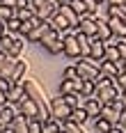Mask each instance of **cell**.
<instances>
[{
    "label": "cell",
    "instance_id": "obj_1",
    "mask_svg": "<svg viewBox=\"0 0 126 133\" xmlns=\"http://www.w3.org/2000/svg\"><path fill=\"white\" fill-rule=\"evenodd\" d=\"M101 62L103 60H94V57H78L76 62V69H78V76L83 80H94L101 74Z\"/></svg>",
    "mask_w": 126,
    "mask_h": 133
},
{
    "label": "cell",
    "instance_id": "obj_2",
    "mask_svg": "<svg viewBox=\"0 0 126 133\" xmlns=\"http://www.w3.org/2000/svg\"><path fill=\"white\" fill-rule=\"evenodd\" d=\"M62 55H67L71 60H78V57H83L80 53V44H78V37H76V30L73 32H67L64 37H62Z\"/></svg>",
    "mask_w": 126,
    "mask_h": 133
},
{
    "label": "cell",
    "instance_id": "obj_3",
    "mask_svg": "<svg viewBox=\"0 0 126 133\" xmlns=\"http://www.w3.org/2000/svg\"><path fill=\"white\" fill-rule=\"evenodd\" d=\"M51 117L53 119H57V122H69V117H71V108L67 106V101H64V96L60 94V96H55L53 101H51Z\"/></svg>",
    "mask_w": 126,
    "mask_h": 133
},
{
    "label": "cell",
    "instance_id": "obj_4",
    "mask_svg": "<svg viewBox=\"0 0 126 133\" xmlns=\"http://www.w3.org/2000/svg\"><path fill=\"white\" fill-rule=\"evenodd\" d=\"M96 28H99V18L94 14H85V16H80V23L76 28V32L87 35V37H96Z\"/></svg>",
    "mask_w": 126,
    "mask_h": 133
},
{
    "label": "cell",
    "instance_id": "obj_5",
    "mask_svg": "<svg viewBox=\"0 0 126 133\" xmlns=\"http://www.w3.org/2000/svg\"><path fill=\"white\" fill-rule=\"evenodd\" d=\"M57 9H60V5H57L55 0H48V2H44L39 7H34V16H37L39 21H51L57 14Z\"/></svg>",
    "mask_w": 126,
    "mask_h": 133
},
{
    "label": "cell",
    "instance_id": "obj_6",
    "mask_svg": "<svg viewBox=\"0 0 126 133\" xmlns=\"http://www.w3.org/2000/svg\"><path fill=\"white\" fill-rule=\"evenodd\" d=\"M18 112L25 115L28 119H39V115H41V110H39V106H37V101H32L30 96H25V99L18 103Z\"/></svg>",
    "mask_w": 126,
    "mask_h": 133
},
{
    "label": "cell",
    "instance_id": "obj_7",
    "mask_svg": "<svg viewBox=\"0 0 126 133\" xmlns=\"http://www.w3.org/2000/svg\"><path fill=\"white\" fill-rule=\"evenodd\" d=\"M16 115H18V106H16V103H9V101H7V103L0 106V124H2V126H9V124L14 122Z\"/></svg>",
    "mask_w": 126,
    "mask_h": 133
},
{
    "label": "cell",
    "instance_id": "obj_8",
    "mask_svg": "<svg viewBox=\"0 0 126 133\" xmlns=\"http://www.w3.org/2000/svg\"><path fill=\"white\" fill-rule=\"evenodd\" d=\"M96 96H99V101L106 106V103H115V101L122 96V92H119L115 85H108V87H103V90H96Z\"/></svg>",
    "mask_w": 126,
    "mask_h": 133
},
{
    "label": "cell",
    "instance_id": "obj_9",
    "mask_svg": "<svg viewBox=\"0 0 126 133\" xmlns=\"http://www.w3.org/2000/svg\"><path fill=\"white\" fill-rule=\"evenodd\" d=\"M108 25L112 30V37H119V39H126V21L119 18V16H108L106 18Z\"/></svg>",
    "mask_w": 126,
    "mask_h": 133
},
{
    "label": "cell",
    "instance_id": "obj_10",
    "mask_svg": "<svg viewBox=\"0 0 126 133\" xmlns=\"http://www.w3.org/2000/svg\"><path fill=\"white\" fill-rule=\"evenodd\" d=\"M48 30H51V23H48V21H39L37 25L32 28V32H30L25 39H28L30 44H39V41H41V37L48 32Z\"/></svg>",
    "mask_w": 126,
    "mask_h": 133
},
{
    "label": "cell",
    "instance_id": "obj_11",
    "mask_svg": "<svg viewBox=\"0 0 126 133\" xmlns=\"http://www.w3.org/2000/svg\"><path fill=\"white\" fill-rule=\"evenodd\" d=\"M80 87H83V78H80V76L73 78V80H64L62 78V83H60V94H62V96H64V94H78Z\"/></svg>",
    "mask_w": 126,
    "mask_h": 133
},
{
    "label": "cell",
    "instance_id": "obj_12",
    "mask_svg": "<svg viewBox=\"0 0 126 133\" xmlns=\"http://www.w3.org/2000/svg\"><path fill=\"white\" fill-rule=\"evenodd\" d=\"M83 108L87 110V115H89V119H96L99 115H101V108H103V103L99 101V96L94 94V96H89V99H85Z\"/></svg>",
    "mask_w": 126,
    "mask_h": 133
},
{
    "label": "cell",
    "instance_id": "obj_13",
    "mask_svg": "<svg viewBox=\"0 0 126 133\" xmlns=\"http://www.w3.org/2000/svg\"><path fill=\"white\" fill-rule=\"evenodd\" d=\"M48 23H51V28H53L55 32H60L62 37H64V35H67V32H69V30H71L69 21H67V18L62 16V12H60V9H57V14H55V16H53V18H51V21H48Z\"/></svg>",
    "mask_w": 126,
    "mask_h": 133
},
{
    "label": "cell",
    "instance_id": "obj_14",
    "mask_svg": "<svg viewBox=\"0 0 126 133\" xmlns=\"http://www.w3.org/2000/svg\"><path fill=\"white\" fill-rule=\"evenodd\" d=\"M25 74H28V62L18 60L16 66H14V71H12V76H9V83H12V85H21V83L25 80Z\"/></svg>",
    "mask_w": 126,
    "mask_h": 133
},
{
    "label": "cell",
    "instance_id": "obj_15",
    "mask_svg": "<svg viewBox=\"0 0 126 133\" xmlns=\"http://www.w3.org/2000/svg\"><path fill=\"white\" fill-rule=\"evenodd\" d=\"M25 96H28V94H25L23 83H21V85H9V90H7V101H9V103H16V106H18Z\"/></svg>",
    "mask_w": 126,
    "mask_h": 133
},
{
    "label": "cell",
    "instance_id": "obj_16",
    "mask_svg": "<svg viewBox=\"0 0 126 133\" xmlns=\"http://www.w3.org/2000/svg\"><path fill=\"white\" fill-rule=\"evenodd\" d=\"M89 57H94V60H103V57H106V41H103V39L92 37V44H89Z\"/></svg>",
    "mask_w": 126,
    "mask_h": 133
},
{
    "label": "cell",
    "instance_id": "obj_17",
    "mask_svg": "<svg viewBox=\"0 0 126 133\" xmlns=\"http://www.w3.org/2000/svg\"><path fill=\"white\" fill-rule=\"evenodd\" d=\"M124 69V60L122 62H110V60H103L101 62V74L110 76V78H117V74Z\"/></svg>",
    "mask_w": 126,
    "mask_h": 133
},
{
    "label": "cell",
    "instance_id": "obj_18",
    "mask_svg": "<svg viewBox=\"0 0 126 133\" xmlns=\"http://www.w3.org/2000/svg\"><path fill=\"white\" fill-rule=\"evenodd\" d=\"M60 12H62V16H64V18L69 21L71 30H76V28H78V23H80V16L73 12V7H71L69 2H67V5H60Z\"/></svg>",
    "mask_w": 126,
    "mask_h": 133
},
{
    "label": "cell",
    "instance_id": "obj_19",
    "mask_svg": "<svg viewBox=\"0 0 126 133\" xmlns=\"http://www.w3.org/2000/svg\"><path fill=\"white\" fill-rule=\"evenodd\" d=\"M28 124H30V119L25 117V115H16L14 117V122L9 124V129H12V133H28Z\"/></svg>",
    "mask_w": 126,
    "mask_h": 133
},
{
    "label": "cell",
    "instance_id": "obj_20",
    "mask_svg": "<svg viewBox=\"0 0 126 133\" xmlns=\"http://www.w3.org/2000/svg\"><path fill=\"white\" fill-rule=\"evenodd\" d=\"M25 44H28V39H25L23 35H14V41H12V48H9V55H12V57H21L23 48H25Z\"/></svg>",
    "mask_w": 126,
    "mask_h": 133
},
{
    "label": "cell",
    "instance_id": "obj_21",
    "mask_svg": "<svg viewBox=\"0 0 126 133\" xmlns=\"http://www.w3.org/2000/svg\"><path fill=\"white\" fill-rule=\"evenodd\" d=\"M99 18V16H96ZM96 37L99 39H103V41H108V39H112V30H110V25H108V21L106 18H99V28H96Z\"/></svg>",
    "mask_w": 126,
    "mask_h": 133
},
{
    "label": "cell",
    "instance_id": "obj_22",
    "mask_svg": "<svg viewBox=\"0 0 126 133\" xmlns=\"http://www.w3.org/2000/svg\"><path fill=\"white\" fill-rule=\"evenodd\" d=\"M69 122H76V124H87V122H89V115H87V110H85L83 106L80 108H73V110H71V117H69Z\"/></svg>",
    "mask_w": 126,
    "mask_h": 133
},
{
    "label": "cell",
    "instance_id": "obj_23",
    "mask_svg": "<svg viewBox=\"0 0 126 133\" xmlns=\"http://www.w3.org/2000/svg\"><path fill=\"white\" fill-rule=\"evenodd\" d=\"M64 101H67V106L73 110V108H80L85 103V96L80 92H78V94H64Z\"/></svg>",
    "mask_w": 126,
    "mask_h": 133
},
{
    "label": "cell",
    "instance_id": "obj_24",
    "mask_svg": "<svg viewBox=\"0 0 126 133\" xmlns=\"http://www.w3.org/2000/svg\"><path fill=\"white\" fill-rule=\"evenodd\" d=\"M14 16L18 21H30V18L34 16V5H30V7H16Z\"/></svg>",
    "mask_w": 126,
    "mask_h": 133
},
{
    "label": "cell",
    "instance_id": "obj_25",
    "mask_svg": "<svg viewBox=\"0 0 126 133\" xmlns=\"http://www.w3.org/2000/svg\"><path fill=\"white\" fill-rule=\"evenodd\" d=\"M62 129H64V124L57 122V119H48V122L41 124V133H57V131H62Z\"/></svg>",
    "mask_w": 126,
    "mask_h": 133
},
{
    "label": "cell",
    "instance_id": "obj_26",
    "mask_svg": "<svg viewBox=\"0 0 126 133\" xmlns=\"http://www.w3.org/2000/svg\"><path fill=\"white\" fill-rule=\"evenodd\" d=\"M103 60H110V62H122V55H119V48L112 46V44H106V57Z\"/></svg>",
    "mask_w": 126,
    "mask_h": 133
},
{
    "label": "cell",
    "instance_id": "obj_27",
    "mask_svg": "<svg viewBox=\"0 0 126 133\" xmlns=\"http://www.w3.org/2000/svg\"><path fill=\"white\" fill-rule=\"evenodd\" d=\"M37 23H39V18H37V16H32L30 21H21V30H18V35H23V37H28L30 32H32V28L37 25Z\"/></svg>",
    "mask_w": 126,
    "mask_h": 133
},
{
    "label": "cell",
    "instance_id": "obj_28",
    "mask_svg": "<svg viewBox=\"0 0 126 133\" xmlns=\"http://www.w3.org/2000/svg\"><path fill=\"white\" fill-rule=\"evenodd\" d=\"M80 94H83L85 99L94 96V94H96V85H94V80H83V87H80Z\"/></svg>",
    "mask_w": 126,
    "mask_h": 133
},
{
    "label": "cell",
    "instance_id": "obj_29",
    "mask_svg": "<svg viewBox=\"0 0 126 133\" xmlns=\"http://www.w3.org/2000/svg\"><path fill=\"white\" fill-rule=\"evenodd\" d=\"M94 129H96V133H110L112 124L108 119H103V117H96L94 119Z\"/></svg>",
    "mask_w": 126,
    "mask_h": 133
},
{
    "label": "cell",
    "instance_id": "obj_30",
    "mask_svg": "<svg viewBox=\"0 0 126 133\" xmlns=\"http://www.w3.org/2000/svg\"><path fill=\"white\" fill-rule=\"evenodd\" d=\"M12 41H14V35L5 32V35L0 37V53H9V48H12Z\"/></svg>",
    "mask_w": 126,
    "mask_h": 133
},
{
    "label": "cell",
    "instance_id": "obj_31",
    "mask_svg": "<svg viewBox=\"0 0 126 133\" xmlns=\"http://www.w3.org/2000/svg\"><path fill=\"white\" fill-rule=\"evenodd\" d=\"M44 48H46V51H48L51 55H60V53H62V37L53 39L51 44H48V46H44Z\"/></svg>",
    "mask_w": 126,
    "mask_h": 133
},
{
    "label": "cell",
    "instance_id": "obj_32",
    "mask_svg": "<svg viewBox=\"0 0 126 133\" xmlns=\"http://www.w3.org/2000/svg\"><path fill=\"white\" fill-rule=\"evenodd\" d=\"M69 5L73 7V12L78 14V16H85V14H89V12H87V5H85V0H69Z\"/></svg>",
    "mask_w": 126,
    "mask_h": 133
},
{
    "label": "cell",
    "instance_id": "obj_33",
    "mask_svg": "<svg viewBox=\"0 0 126 133\" xmlns=\"http://www.w3.org/2000/svg\"><path fill=\"white\" fill-rule=\"evenodd\" d=\"M5 30H7L9 35H18V30H21V21H18L16 16H12V18L5 23Z\"/></svg>",
    "mask_w": 126,
    "mask_h": 133
},
{
    "label": "cell",
    "instance_id": "obj_34",
    "mask_svg": "<svg viewBox=\"0 0 126 133\" xmlns=\"http://www.w3.org/2000/svg\"><path fill=\"white\" fill-rule=\"evenodd\" d=\"M64 133H87L83 124H76V122H64Z\"/></svg>",
    "mask_w": 126,
    "mask_h": 133
},
{
    "label": "cell",
    "instance_id": "obj_35",
    "mask_svg": "<svg viewBox=\"0 0 126 133\" xmlns=\"http://www.w3.org/2000/svg\"><path fill=\"white\" fill-rule=\"evenodd\" d=\"M62 78L64 80H73V78H78V69H76V62L69 66H64V71H62Z\"/></svg>",
    "mask_w": 126,
    "mask_h": 133
},
{
    "label": "cell",
    "instance_id": "obj_36",
    "mask_svg": "<svg viewBox=\"0 0 126 133\" xmlns=\"http://www.w3.org/2000/svg\"><path fill=\"white\" fill-rule=\"evenodd\" d=\"M112 85H115L119 92H124V90H126V71H119L117 78H112Z\"/></svg>",
    "mask_w": 126,
    "mask_h": 133
},
{
    "label": "cell",
    "instance_id": "obj_37",
    "mask_svg": "<svg viewBox=\"0 0 126 133\" xmlns=\"http://www.w3.org/2000/svg\"><path fill=\"white\" fill-rule=\"evenodd\" d=\"M14 12H16V9H12V7H5V5H0V21H2V23H7V21L14 16Z\"/></svg>",
    "mask_w": 126,
    "mask_h": 133
},
{
    "label": "cell",
    "instance_id": "obj_38",
    "mask_svg": "<svg viewBox=\"0 0 126 133\" xmlns=\"http://www.w3.org/2000/svg\"><path fill=\"white\" fill-rule=\"evenodd\" d=\"M28 133H41V122H39V119H30Z\"/></svg>",
    "mask_w": 126,
    "mask_h": 133
},
{
    "label": "cell",
    "instance_id": "obj_39",
    "mask_svg": "<svg viewBox=\"0 0 126 133\" xmlns=\"http://www.w3.org/2000/svg\"><path fill=\"white\" fill-rule=\"evenodd\" d=\"M117 48H119V55H122V60H126V39H122L117 44Z\"/></svg>",
    "mask_w": 126,
    "mask_h": 133
},
{
    "label": "cell",
    "instance_id": "obj_40",
    "mask_svg": "<svg viewBox=\"0 0 126 133\" xmlns=\"http://www.w3.org/2000/svg\"><path fill=\"white\" fill-rule=\"evenodd\" d=\"M0 5H5V7H12V9H16V7H18V0H0Z\"/></svg>",
    "mask_w": 126,
    "mask_h": 133
},
{
    "label": "cell",
    "instance_id": "obj_41",
    "mask_svg": "<svg viewBox=\"0 0 126 133\" xmlns=\"http://www.w3.org/2000/svg\"><path fill=\"white\" fill-rule=\"evenodd\" d=\"M110 133H126L124 124H122V122H119V124H115V126H112V129H110Z\"/></svg>",
    "mask_w": 126,
    "mask_h": 133
},
{
    "label": "cell",
    "instance_id": "obj_42",
    "mask_svg": "<svg viewBox=\"0 0 126 133\" xmlns=\"http://www.w3.org/2000/svg\"><path fill=\"white\" fill-rule=\"evenodd\" d=\"M9 85H12L9 80H7V78H2V76H0V90H5V92H7V90H9Z\"/></svg>",
    "mask_w": 126,
    "mask_h": 133
},
{
    "label": "cell",
    "instance_id": "obj_43",
    "mask_svg": "<svg viewBox=\"0 0 126 133\" xmlns=\"http://www.w3.org/2000/svg\"><path fill=\"white\" fill-rule=\"evenodd\" d=\"M110 7H117V5H124V0H106Z\"/></svg>",
    "mask_w": 126,
    "mask_h": 133
},
{
    "label": "cell",
    "instance_id": "obj_44",
    "mask_svg": "<svg viewBox=\"0 0 126 133\" xmlns=\"http://www.w3.org/2000/svg\"><path fill=\"white\" fill-rule=\"evenodd\" d=\"M2 103H7V92H5V90H0V106H2Z\"/></svg>",
    "mask_w": 126,
    "mask_h": 133
},
{
    "label": "cell",
    "instance_id": "obj_45",
    "mask_svg": "<svg viewBox=\"0 0 126 133\" xmlns=\"http://www.w3.org/2000/svg\"><path fill=\"white\" fill-rule=\"evenodd\" d=\"M5 32H7V30H5V23H2V21H0V37H2V35H5Z\"/></svg>",
    "mask_w": 126,
    "mask_h": 133
},
{
    "label": "cell",
    "instance_id": "obj_46",
    "mask_svg": "<svg viewBox=\"0 0 126 133\" xmlns=\"http://www.w3.org/2000/svg\"><path fill=\"white\" fill-rule=\"evenodd\" d=\"M0 133H12V129H9V126H5V129H0Z\"/></svg>",
    "mask_w": 126,
    "mask_h": 133
},
{
    "label": "cell",
    "instance_id": "obj_47",
    "mask_svg": "<svg viewBox=\"0 0 126 133\" xmlns=\"http://www.w3.org/2000/svg\"><path fill=\"white\" fill-rule=\"evenodd\" d=\"M126 119V106H124V110H122V122Z\"/></svg>",
    "mask_w": 126,
    "mask_h": 133
},
{
    "label": "cell",
    "instance_id": "obj_48",
    "mask_svg": "<svg viewBox=\"0 0 126 133\" xmlns=\"http://www.w3.org/2000/svg\"><path fill=\"white\" fill-rule=\"evenodd\" d=\"M57 5H67V2H69V0H55Z\"/></svg>",
    "mask_w": 126,
    "mask_h": 133
},
{
    "label": "cell",
    "instance_id": "obj_49",
    "mask_svg": "<svg viewBox=\"0 0 126 133\" xmlns=\"http://www.w3.org/2000/svg\"><path fill=\"white\" fill-rule=\"evenodd\" d=\"M122 101H124V103H126V90H124V92H122Z\"/></svg>",
    "mask_w": 126,
    "mask_h": 133
},
{
    "label": "cell",
    "instance_id": "obj_50",
    "mask_svg": "<svg viewBox=\"0 0 126 133\" xmlns=\"http://www.w3.org/2000/svg\"><path fill=\"white\" fill-rule=\"evenodd\" d=\"M96 2H99V5H103V2H106V0H96Z\"/></svg>",
    "mask_w": 126,
    "mask_h": 133
},
{
    "label": "cell",
    "instance_id": "obj_51",
    "mask_svg": "<svg viewBox=\"0 0 126 133\" xmlns=\"http://www.w3.org/2000/svg\"><path fill=\"white\" fill-rule=\"evenodd\" d=\"M122 71H126V60H124V69H122Z\"/></svg>",
    "mask_w": 126,
    "mask_h": 133
},
{
    "label": "cell",
    "instance_id": "obj_52",
    "mask_svg": "<svg viewBox=\"0 0 126 133\" xmlns=\"http://www.w3.org/2000/svg\"><path fill=\"white\" fill-rule=\"evenodd\" d=\"M122 124H124V129H126V119H124V122H122Z\"/></svg>",
    "mask_w": 126,
    "mask_h": 133
},
{
    "label": "cell",
    "instance_id": "obj_53",
    "mask_svg": "<svg viewBox=\"0 0 126 133\" xmlns=\"http://www.w3.org/2000/svg\"><path fill=\"white\" fill-rule=\"evenodd\" d=\"M57 133H64V129H62V131H57Z\"/></svg>",
    "mask_w": 126,
    "mask_h": 133
},
{
    "label": "cell",
    "instance_id": "obj_54",
    "mask_svg": "<svg viewBox=\"0 0 126 133\" xmlns=\"http://www.w3.org/2000/svg\"><path fill=\"white\" fill-rule=\"evenodd\" d=\"M0 129H5V126H2V124H0Z\"/></svg>",
    "mask_w": 126,
    "mask_h": 133
},
{
    "label": "cell",
    "instance_id": "obj_55",
    "mask_svg": "<svg viewBox=\"0 0 126 133\" xmlns=\"http://www.w3.org/2000/svg\"><path fill=\"white\" fill-rule=\"evenodd\" d=\"M124 5H126V0H124Z\"/></svg>",
    "mask_w": 126,
    "mask_h": 133
},
{
    "label": "cell",
    "instance_id": "obj_56",
    "mask_svg": "<svg viewBox=\"0 0 126 133\" xmlns=\"http://www.w3.org/2000/svg\"><path fill=\"white\" fill-rule=\"evenodd\" d=\"M94 133H96V131H94Z\"/></svg>",
    "mask_w": 126,
    "mask_h": 133
}]
</instances>
